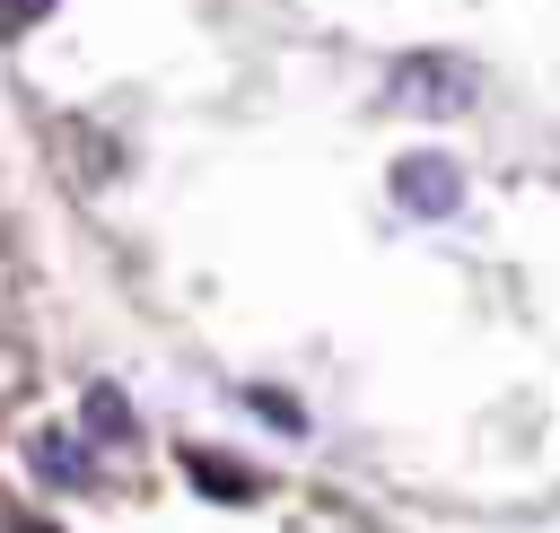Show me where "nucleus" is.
I'll list each match as a JSON object with an SVG mask.
<instances>
[{
  "label": "nucleus",
  "mask_w": 560,
  "mask_h": 533,
  "mask_svg": "<svg viewBox=\"0 0 560 533\" xmlns=\"http://www.w3.org/2000/svg\"><path fill=\"white\" fill-rule=\"evenodd\" d=\"M472 87H481V70H472L464 52H411V61L394 70V96L420 105V114H464Z\"/></svg>",
  "instance_id": "nucleus-1"
},
{
  "label": "nucleus",
  "mask_w": 560,
  "mask_h": 533,
  "mask_svg": "<svg viewBox=\"0 0 560 533\" xmlns=\"http://www.w3.org/2000/svg\"><path fill=\"white\" fill-rule=\"evenodd\" d=\"M394 201H402L411 218H455V210H464V175H455V157H446V149H411V157H394Z\"/></svg>",
  "instance_id": "nucleus-2"
},
{
  "label": "nucleus",
  "mask_w": 560,
  "mask_h": 533,
  "mask_svg": "<svg viewBox=\"0 0 560 533\" xmlns=\"http://www.w3.org/2000/svg\"><path fill=\"white\" fill-rule=\"evenodd\" d=\"M79 419H88V437H105V446H131V437H140V419H131V402H122L114 384H88V393H79Z\"/></svg>",
  "instance_id": "nucleus-3"
},
{
  "label": "nucleus",
  "mask_w": 560,
  "mask_h": 533,
  "mask_svg": "<svg viewBox=\"0 0 560 533\" xmlns=\"http://www.w3.org/2000/svg\"><path fill=\"white\" fill-rule=\"evenodd\" d=\"M35 472L79 489V481H88V446H79V437H35Z\"/></svg>",
  "instance_id": "nucleus-4"
},
{
  "label": "nucleus",
  "mask_w": 560,
  "mask_h": 533,
  "mask_svg": "<svg viewBox=\"0 0 560 533\" xmlns=\"http://www.w3.org/2000/svg\"><path fill=\"white\" fill-rule=\"evenodd\" d=\"M192 481H201V489H219V498H254V481H245L236 463H210V454H192Z\"/></svg>",
  "instance_id": "nucleus-5"
},
{
  "label": "nucleus",
  "mask_w": 560,
  "mask_h": 533,
  "mask_svg": "<svg viewBox=\"0 0 560 533\" xmlns=\"http://www.w3.org/2000/svg\"><path fill=\"white\" fill-rule=\"evenodd\" d=\"M245 402H254V411H262V419H271V428H289V437H298V428H306V411H298V402H289V393H271V384H254V393H245Z\"/></svg>",
  "instance_id": "nucleus-6"
},
{
  "label": "nucleus",
  "mask_w": 560,
  "mask_h": 533,
  "mask_svg": "<svg viewBox=\"0 0 560 533\" xmlns=\"http://www.w3.org/2000/svg\"><path fill=\"white\" fill-rule=\"evenodd\" d=\"M44 9H52V0H0V26H9V35H18V26H35V17H44Z\"/></svg>",
  "instance_id": "nucleus-7"
}]
</instances>
